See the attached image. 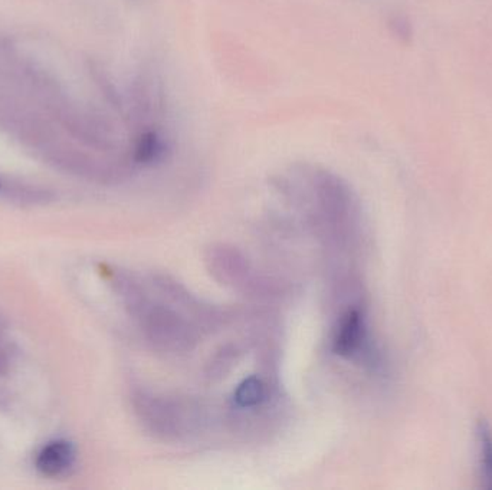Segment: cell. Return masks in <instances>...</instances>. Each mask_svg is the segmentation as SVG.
Here are the masks:
<instances>
[{"mask_svg": "<svg viewBox=\"0 0 492 490\" xmlns=\"http://www.w3.org/2000/svg\"><path fill=\"white\" fill-rule=\"evenodd\" d=\"M332 349L342 358L353 359L369 351V330L363 309L353 305L342 311L333 331Z\"/></svg>", "mask_w": 492, "mask_h": 490, "instance_id": "cell-1", "label": "cell"}, {"mask_svg": "<svg viewBox=\"0 0 492 490\" xmlns=\"http://www.w3.org/2000/svg\"><path fill=\"white\" fill-rule=\"evenodd\" d=\"M76 462V449L69 441L48 443L36 458V469L47 477H57L71 469Z\"/></svg>", "mask_w": 492, "mask_h": 490, "instance_id": "cell-2", "label": "cell"}, {"mask_svg": "<svg viewBox=\"0 0 492 490\" xmlns=\"http://www.w3.org/2000/svg\"><path fill=\"white\" fill-rule=\"evenodd\" d=\"M169 153V142L158 130H146L137 137L132 159L141 166H154L166 159Z\"/></svg>", "mask_w": 492, "mask_h": 490, "instance_id": "cell-3", "label": "cell"}, {"mask_svg": "<svg viewBox=\"0 0 492 490\" xmlns=\"http://www.w3.org/2000/svg\"><path fill=\"white\" fill-rule=\"evenodd\" d=\"M267 384L257 376L243 378L233 390L232 402L238 410L257 409L267 400Z\"/></svg>", "mask_w": 492, "mask_h": 490, "instance_id": "cell-4", "label": "cell"}, {"mask_svg": "<svg viewBox=\"0 0 492 490\" xmlns=\"http://www.w3.org/2000/svg\"><path fill=\"white\" fill-rule=\"evenodd\" d=\"M479 448H481V465L484 476L488 480V487H492V434L484 424L479 429Z\"/></svg>", "mask_w": 492, "mask_h": 490, "instance_id": "cell-5", "label": "cell"}, {"mask_svg": "<svg viewBox=\"0 0 492 490\" xmlns=\"http://www.w3.org/2000/svg\"><path fill=\"white\" fill-rule=\"evenodd\" d=\"M11 369V359L6 356V352L0 349V377L6 376Z\"/></svg>", "mask_w": 492, "mask_h": 490, "instance_id": "cell-6", "label": "cell"}]
</instances>
